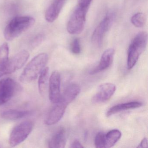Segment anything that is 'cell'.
<instances>
[{
  "instance_id": "obj_1",
  "label": "cell",
  "mask_w": 148,
  "mask_h": 148,
  "mask_svg": "<svg viewBox=\"0 0 148 148\" xmlns=\"http://www.w3.org/2000/svg\"><path fill=\"white\" fill-rule=\"evenodd\" d=\"M35 22L30 16H18L13 18L4 30L5 38L8 41L13 40L24 32L30 29Z\"/></svg>"
},
{
  "instance_id": "obj_2",
  "label": "cell",
  "mask_w": 148,
  "mask_h": 148,
  "mask_svg": "<svg viewBox=\"0 0 148 148\" xmlns=\"http://www.w3.org/2000/svg\"><path fill=\"white\" fill-rule=\"evenodd\" d=\"M48 60L46 53H41L33 58L26 66L20 77L23 83H30L36 79L45 67Z\"/></svg>"
},
{
  "instance_id": "obj_3",
  "label": "cell",
  "mask_w": 148,
  "mask_h": 148,
  "mask_svg": "<svg viewBox=\"0 0 148 148\" xmlns=\"http://www.w3.org/2000/svg\"><path fill=\"white\" fill-rule=\"evenodd\" d=\"M148 35L145 32L138 34L132 41L128 50L127 68L132 69L136 64L141 53L145 49L147 45Z\"/></svg>"
},
{
  "instance_id": "obj_4",
  "label": "cell",
  "mask_w": 148,
  "mask_h": 148,
  "mask_svg": "<svg viewBox=\"0 0 148 148\" xmlns=\"http://www.w3.org/2000/svg\"><path fill=\"white\" fill-rule=\"evenodd\" d=\"M89 8L78 5L71 15L67 26V32L73 35L81 33L84 30L86 14Z\"/></svg>"
},
{
  "instance_id": "obj_5",
  "label": "cell",
  "mask_w": 148,
  "mask_h": 148,
  "mask_svg": "<svg viewBox=\"0 0 148 148\" xmlns=\"http://www.w3.org/2000/svg\"><path fill=\"white\" fill-rule=\"evenodd\" d=\"M34 127V123L25 121L17 125L13 129L9 137V144L15 146L24 142L30 135Z\"/></svg>"
},
{
  "instance_id": "obj_6",
  "label": "cell",
  "mask_w": 148,
  "mask_h": 148,
  "mask_svg": "<svg viewBox=\"0 0 148 148\" xmlns=\"http://www.w3.org/2000/svg\"><path fill=\"white\" fill-rule=\"evenodd\" d=\"M30 54L27 51L22 50L9 59L1 66L3 75L10 74L22 68L29 58Z\"/></svg>"
},
{
  "instance_id": "obj_7",
  "label": "cell",
  "mask_w": 148,
  "mask_h": 148,
  "mask_svg": "<svg viewBox=\"0 0 148 148\" xmlns=\"http://www.w3.org/2000/svg\"><path fill=\"white\" fill-rule=\"evenodd\" d=\"M114 18L113 13L108 14L96 27L92 37V41L94 45L98 47L102 45L104 38L112 25Z\"/></svg>"
},
{
  "instance_id": "obj_8",
  "label": "cell",
  "mask_w": 148,
  "mask_h": 148,
  "mask_svg": "<svg viewBox=\"0 0 148 148\" xmlns=\"http://www.w3.org/2000/svg\"><path fill=\"white\" fill-rule=\"evenodd\" d=\"M17 90V84L12 79L8 77L0 79V106L8 102Z\"/></svg>"
},
{
  "instance_id": "obj_9",
  "label": "cell",
  "mask_w": 148,
  "mask_h": 148,
  "mask_svg": "<svg viewBox=\"0 0 148 148\" xmlns=\"http://www.w3.org/2000/svg\"><path fill=\"white\" fill-rule=\"evenodd\" d=\"M68 105L67 102L60 98L59 101L55 103V105L48 113L46 119L45 123L47 125H51L59 122L64 116Z\"/></svg>"
},
{
  "instance_id": "obj_10",
  "label": "cell",
  "mask_w": 148,
  "mask_h": 148,
  "mask_svg": "<svg viewBox=\"0 0 148 148\" xmlns=\"http://www.w3.org/2000/svg\"><path fill=\"white\" fill-rule=\"evenodd\" d=\"M60 83V74L58 71H54L51 75L49 80V99L53 103H58L61 97Z\"/></svg>"
},
{
  "instance_id": "obj_11",
  "label": "cell",
  "mask_w": 148,
  "mask_h": 148,
  "mask_svg": "<svg viewBox=\"0 0 148 148\" xmlns=\"http://www.w3.org/2000/svg\"><path fill=\"white\" fill-rule=\"evenodd\" d=\"M116 90V85L112 83H105L100 85L97 93L92 97V102L97 103L108 101L115 93Z\"/></svg>"
},
{
  "instance_id": "obj_12",
  "label": "cell",
  "mask_w": 148,
  "mask_h": 148,
  "mask_svg": "<svg viewBox=\"0 0 148 148\" xmlns=\"http://www.w3.org/2000/svg\"><path fill=\"white\" fill-rule=\"evenodd\" d=\"M114 53L115 51L113 48H109L106 50L101 56L98 65L90 71V74H97L109 68L113 61Z\"/></svg>"
},
{
  "instance_id": "obj_13",
  "label": "cell",
  "mask_w": 148,
  "mask_h": 148,
  "mask_svg": "<svg viewBox=\"0 0 148 148\" xmlns=\"http://www.w3.org/2000/svg\"><path fill=\"white\" fill-rule=\"evenodd\" d=\"M66 1V0H54L46 12L45 18L47 22L52 23L58 18Z\"/></svg>"
},
{
  "instance_id": "obj_14",
  "label": "cell",
  "mask_w": 148,
  "mask_h": 148,
  "mask_svg": "<svg viewBox=\"0 0 148 148\" xmlns=\"http://www.w3.org/2000/svg\"><path fill=\"white\" fill-rule=\"evenodd\" d=\"M66 143V134L63 128L59 129L51 138L49 142V147L52 148H64Z\"/></svg>"
},
{
  "instance_id": "obj_15",
  "label": "cell",
  "mask_w": 148,
  "mask_h": 148,
  "mask_svg": "<svg viewBox=\"0 0 148 148\" xmlns=\"http://www.w3.org/2000/svg\"><path fill=\"white\" fill-rule=\"evenodd\" d=\"M142 106V103L137 101L128 102L124 103L119 104L112 106L109 109L106 113L107 117L110 116L113 114L126 110L139 108Z\"/></svg>"
},
{
  "instance_id": "obj_16",
  "label": "cell",
  "mask_w": 148,
  "mask_h": 148,
  "mask_svg": "<svg viewBox=\"0 0 148 148\" xmlns=\"http://www.w3.org/2000/svg\"><path fill=\"white\" fill-rule=\"evenodd\" d=\"M32 114V112L27 110H8L1 113V116L7 120H16L24 118Z\"/></svg>"
},
{
  "instance_id": "obj_17",
  "label": "cell",
  "mask_w": 148,
  "mask_h": 148,
  "mask_svg": "<svg viewBox=\"0 0 148 148\" xmlns=\"http://www.w3.org/2000/svg\"><path fill=\"white\" fill-rule=\"evenodd\" d=\"M81 88L77 84H72L68 86L65 90L61 98L70 104L75 99L80 93Z\"/></svg>"
},
{
  "instance_id": "obj_18",
  "label": "cell",
  "mask_w": 148,
  "mask_h": 148,
  "mask_svg": "<svg viewBox=\"0 0 148 148\" xmlns=\"http://www.w3.org/2000/svg\"><path fill=\"white\" fill-rule=\"evenodd\" d=\"M49 67H45L39 75L38 79V89L42 96L45 94L49 79Z\"/></svg>"
},
{
  "instance_id": "obj_19",
  "label": "cell",
  "mask_w": 148,
  "mask_h": 148,
  "mask_svg": "<svg viewBox=\"0 0 148 148\" xmlns=\"http://www.w3.org/2000/svg\"><path fill=\"white\" fill-rule=\"evenodd\" d=\"M122 133L118 130H113L108 132L105 135V148H111L121 138Z\"/></svg>"
},
{
  "instance_id": "obj_20",
  "label": "cell",
  "mask_w": 148,
  "mask_h": 148,
  "mask_svg": "<svg viewBox=\"0 0 148 148\" xmlns=\"http://www.w3.org/2000/svg\"><path fill=\"white\" fill-rule=\"evenodd\" d=\"M146 17L143 13L138 12L135 14L132 17L131 21L133 25L136 27L141 28L145 25Z\"/></svg>"
},
{
  "instance_id": "obj_21",
  "label": "cell",
  "mask_w": 148,
  "mask_h": 148,
  "mask_svg": "<svg viewBox=\"0 0 148 148\" xmlns=\"http://www.w3.org/2000/svg\"><path fill=\"white\" fill-rule=\"evenodd\" d=\"M9 47L7 43L0 46V66L5 64L9 60Z\"/></svg>"
},
{
  "instance_id": "obj_22",
  "label": "cell",
  "mask_w": 148,
  "mask_h": 148,
  "mask_svg": "<svg viewBox=\"0 0 148 148\" xmlns=\"http://www.w3.org/2000/svg\"><path fill=\"white\" fill-rule=\"evenodd\" d=\"M105 133L100 132L96 135L94 141L96 148H105Z\"/></svg>"
},
{
  "instance_id": "obj_23",
  "label": "cell",
  "mask_w": 148,
  "mask_h": 148,
  "mask_svg": "<svg viewBox=\"0 0 148 148\" xmlns=\"http://www.w3.org/2000/svg\"><path fill=\"white\" fill-rule=\"evenodd\" d=\"M71 51L75 54H79L81 52V45L79 39L76 38L73 41L71 45Z\"/></svg>"
},
{
  "instance_id": "obj_24",
  "label": "cell",
  "mask_w": 148,
  "mask_h": 148,
  "mask_svg": "<svg viewBox=\"0 0 148 148\" xmlns=\"http://www.w3.org/2000/svg\"><path fill=\"white\" fill-rule=\"evenodd\" d=\"M44 37L42 34H38L36 36L31 42V46L35 47L39 45L44 40Z\"/></svg>"
},
{
  "instance_id": "obj_25",
  "label": "cell",
  "mask_w": 148,
  "mask_h": 148,
  "mask_svg": "<svg viewBox=\"0 0 148 148\" xmlns=\"http://www.w3.org/2000/svg\"><path fill=\"white\" fill-rule=\"evenodd\" d=\"M92 0H78V5L84 7L90 8Z\"/></svg>"
},
{
  "instance_id": "obj_26",
  "label": "cell",
  "mask_w": 148,
  "mask_h": 148,
  "mask_svg": "<svg viewBox=\"0 0 148 148\" xmlns=\"http://www.w3.org/2000/svg\"><path fill=\"white\" fill-rule=\"evenodd\" d=\"M71 148H84L81 143L78 140H75L71 145Z\"/></svg>"
},
{
  "instance_id": "obj_27",
  "label": "cell",
  "mask_w": 148,
  "mask_h": 148,
  "mask_svg": "<svg viewBox=\"0 0 148 148\" xmlns=\"http://www.w3.org/2000/svg\"><path fill=\"white\" fill-rule=\"evenodd\" d=\"M137 148H148V141L146 138H144L137 146Z\"/></svg>"
},
{
  "instance_id": "obj_28",
  "label": "cell",
  "mask_w": 148,
  "mask_h": 148,
  "mask_svg": "<svg viewBox=\"0 0 148 148\" xmlns=\"http://www.w3.org/2000/svg\"><path fill=\"white\" fill-rule=\"evenodd\" d=\"M1 147H2V146H1V145H0V148H1Z\"/></svg>"
}]
</instances>
